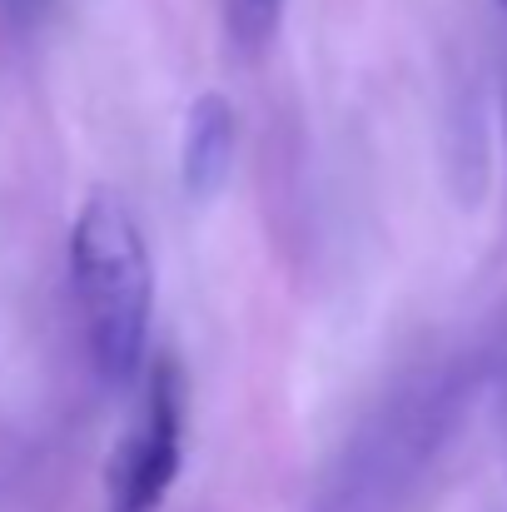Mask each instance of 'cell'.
Instances as JSON below:
<instances>
[{"label": "cell", "mask_w": 507, "mask_h": 512, "mask_svg": "<svg viewBox=\"0 0 507 512\" xmlns=\"http://www.w3.org/2000/svg\"><path fill=\"white\" fill-rule=\"evenodd\" d=\"M488 373L483 348L433 353L398 373L343 438L314 512H403L458 438Z\"/></svg>", "instance_id": "6da1fadb"}, {"label": "cell", "mask_w": 507, "mask_h": 512, "mask_svg": "<svg viewBox=\"0 0 507 512\" xmlns=\"http://www.w3.org/2000/svg\"><path fill=\"white\" fill-rule=\"evenodd\" d=\"M70 294L80 334L100 383L130 388L150 363L155 329V264L130 204L110 189H95L65 239Z\"/></svg>", "instance_id": "7a4b0ae2"}, {"label": "cell", "mask_w": 507, "mask_h": 512, "mask_svg": "<svg viewBox=\"0 0 507 512\" xmlns=\"http://www.w3.org/2000/svg\"><path fill=\"white\" fill-rule=\"evenodd\" d=\"M184 418L189 383L184 368L160 353L145 363V388L130 428L105 458V512H160L184 468Z\"/></svg>", "instance_id": "3957f363"}, {"label": "cell", "mask_w": 507, "mask_h": 512, "mask_svg": "<svg viewBox=\"0 0 507 512\" xmlns=\"http://www.w3.org/2000/svg\"><path fill=\"white\" fill-rule=\"evenodd\" d=\"M234 150H239L234 105L219 90L194 95V105L184 110V130H179V184H184V194L194 204L214 199L229 184Z\"/></svg>", "instance_id": "277c9868"}, {"label": "cell", "mask_w": 507, "mask_h": 512, "mask_svg": "<svg viewBox=\"0 0 507 512\" xmlns=\"http://www.w3.org/2000/svg\"><path fill=\"white\" fill-rule=\"evenodd\" d=\"M289 0H224V35L239 60H264V50L284 30Z\"/></svg>", "instance_id": "5b68a950"}, {"label": "cell", "mask_w": 507, "mask_h": 512, "mask_svg": "<svg viewBox=\"0 0 507 512\" xmlns=\"http://www.w3.org/2000/svg\"><path fill=\"white\" fill-rule=\"evenodd\" d=\"M498 423H503V458H507V363L498 373Z\"/></svg>", "instance_id": "8992f818"}, {"label": "cell", "mask_w": 507, "mask_h": 512, "mask_svg": "<svg viewBox=\"0 0 507 512\" xmlns=\"http://www.w3.org/2000/svg\"><path fill=\"white\" fill-rule=\"evenodd\" d=\"M503 125H507V90H503Z\"/></svg>", "instance_id": "52a82bcc"}, {"label": "cell", "mask_w": 507, "mask_h": 512, "mask_svg": "<svg viewBox=\"0 0 507 512\" xmlns=\"http://www.w3.org/2000/svg\"><path fill=\"white\" fill-rule=\"evenodd\" d=\"M498 5H503V10H507V0H498Z\"/></svg>", "instance_id": "ba28073f"}]
</instances>
